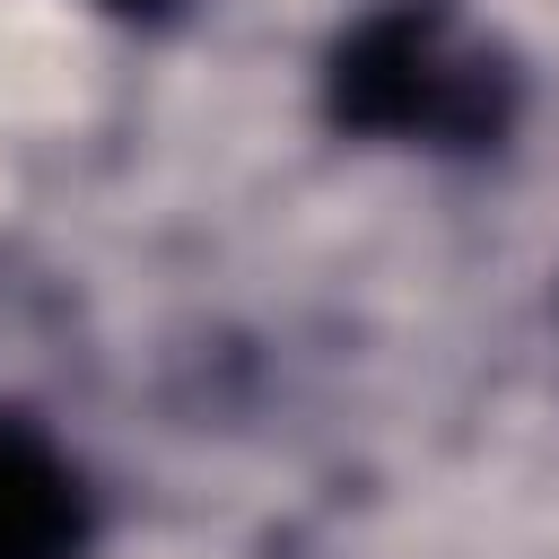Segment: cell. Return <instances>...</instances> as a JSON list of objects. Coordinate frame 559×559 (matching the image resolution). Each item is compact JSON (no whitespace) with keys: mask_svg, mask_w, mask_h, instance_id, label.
Here are the masks:
<instances>
[{"mask_svg":"<svg viewBox=\"0 0 559 559\" xmlns=\"http://www.w3.org/2000/svg\"><path fill=\"white\" fill-rule=\"evenodd\" d=\"M332 114L384 140L480 148L515 114V70L445 0H384L332 52Z\"/></svg>","mask_w":559,"mask_h":559,"instance_id":"6da1fadb","label":"cell"},{"mask_svg":"<svg viewBox=\"0 0 559 559\" xmlns=\"http://www.w3.org/2000/svg\"><path fill=\"white\" fill-rule=\"evenodd\" d=\"M87 489L79 472L17 419H0V559H79Z\"/></svg>","mask_w":559,"mask_h":559,"instance_id":"7a4b0ae2","label":"cell"},{"mask_svg":"<svg viewBox=\"0 0 559 559\" xmlns=\"http://www.w3.org/2000/svg\"><path fill=\"white\" fill-rule=\"evenodd\" d=\"M114 9H166V0H114Z\"/></svg>","mask_w":559,"mask_h":559,"instance_id":"3957f363","label":"cell"}]
</instances>
